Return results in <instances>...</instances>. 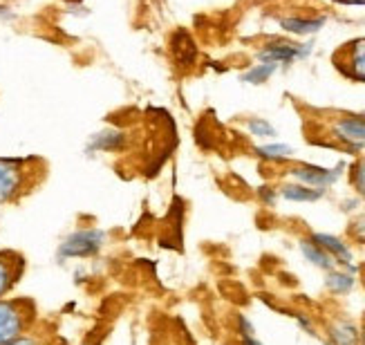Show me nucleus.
<instances>
[{"label": "nucleus", "mask_w": 365, "mask_h": 345, "mask_svg": "<svg viewBox=\"0 0 365 345\" xmlns=\"http://www.w3.org/2000/svg\"><path fill=\"white\" fill-rule=\"evenodd\" d=\"M34 321V307L19 298H0V345L25 334Z\"/></svg>", "instance_id": "1"}, {"label": "nucleus", "mask_w": 365, "mask_h": 345, "mask_svg": "<svg viewBox=\"0 0 365 345\" xmlns=\"http://www.w3.org/2000/svg\"><path fill=\"white\" fill-rule=\"evenodd\" d=\"M108 240L106 231L101 229H78L74 233H70L66 240L58 247V258L61 260H72V258H92L97 256L103 249Z\"/></svg>", "instance_id": "2"}, {"label": "nucleus", "mask_w": 365, "mask_h": 345, "mask_svg": "<svg viewBox=\"0 0 365 345\" xmlns=\"http://www.w3.org/2000/svg\"><path fill=\"white\" fill-rule=\"evenodd\" d=\"M29 172L21 160H0V204L19 200L27 188Z\"/></svg>", "instance_id": "3"}, {"label": "nucleus", "mask_w": 365, "mask_h": 345, "mask_svg": "<svg viewBox=\"0 0 365 345\" xmlns=\"http://www.w3.org/2000/svg\"><path fill=\"white\" fill-rule=\"evenodd\" d=\"M336 63H339V70L345 76L365 83V38H356L352 43H347L336 54Z\"/></svg>", "instance_id": "4"}, {"label": "nucleus", "mask_w": 365, "mask_h": 345, "mask_svg": "<svg viewBox=\"0 0 365 345\" xmlns=\"http://www.w3.org/2000/svg\"><path fill=\"white\" fill-rule=\"evenodd\" d=\"M309 54V47L307 45H296L289 41H272L267 43L258 58L262 63H272V66H280V63H294L298 58H305Z\"/></svg>", "instance_id": "5"}, {"label": "nucleus", "mask_w": 365, "mask_h": 345, "mask_svg": "<svg viewBox=\"0 0 365 345\" xmlns=\"http://www.w3.org/2000/svg\"><path fill=\"white\" fill-rule=\"evenodd\" d=\"M292 175L305 186H312V188H325L331 186L339 175H341V166L339 168H321V166H312V164H300L296 168L289 170Z\"/></svg>", "instance_id": "6"}, {"label": "nucleus", "mask_w": 365, "mask_h": 345, "mask_svg": "<svg viewBox=\"0 0 365 345\" xmlns=\"http://www.w3.org/2000/svg\"><path fill=\"white\" fill-rule=\"evenodd\" d=\"M334 133L339 139L352 144L354 148H361L365 144V113L361 115H345L334 121Z\"/></svg>", "instance_id": "7"}, {"label": "nucleus", "mask_w": 365, "mask_h": 345, "mask_svg": "<svg viewBox=\"0 0 365 345\" xmlns=\"http://www.w3.org/2000/svg\"><path fill=\"white\" fill-rule=\"evenodd\" d=\"M23 258L11 254V251H0V298H5L11 287L23 276Z\"/></svg>", "instance_id": "8"}, {"label": "nucleus", "mask_w": 365, "mask_h": 345, "mask_svg": "<svg viewBox=\"0 0 365 345\" xmlns=\"http://www.w3.org/2000/svg\"><path fill=\"white\" fill-rule=\"evenodd\" d=\"M312 240L323 247L327 254L334 258L336 262H343V264H350L352 262V251L347 244H343V240H339L336 235H329V233H314Z\"/></svg>", "instance_id": "9"}, {"label": "nucleus", "mask_w": 365, "mask_h": 345, "mask_svg": "<svg viewBox=\"0 0 365 345\" xmlns=\"http://www.w3.org/2000/svg\"><path fill=\"white\" fill-rule=\"evenodd\" d=\"M300 251H303V256H305L312 264L321 267V269H325V272H331V269H334L336 260L331 258L323 247L316 244L314 240H303V242H300Z\"/></svg>", "instance_id": "10"}, {"label": "nucleus", "mask_w": 365, "mask_h": 345, "mask_svg": "<svg viewBox=\"0 0 365 345\" xmlns=\"http://www.w3.org/2000/svg\"><path fill=\"white\" fill-rule=\"evenodd\" d=\"M280 195L289 202H316L325 195L323 188H312L305 184H287L280 188Z\"/></svg>", "instance_id": "11"}, {"label": "nucleus", "mask_w": 365, "mask_h": 345, "mask_svg": "<svg viewBox=\"0 0 365 345\" xmlns=\"http://www.w3.org/2000/svg\"><path fill=\"white\" fill-rule=\"evenodd\" d=\"M329 336L334 345H359L361 343V332L347 321H336L329 329Z\"/></svg>", "instance_id": "12"}, {"label": "nucleus", "mask_w": 365, "mask_h": 345, "mask_svg": "<svg viewBox=\"0 0 365 345\" xmlns=\"http://www.w3.org/2000/svg\"><path fill=\"white\" fill-rule=\"evenodd\" d=\"M280 25H282V29H287L289 34L305 36V34L319 31L325 25V19H282Z\"/></svg>", "instance_id": "13"}, {"label": "nucleus", "mask_w": 365, "mask_h": 345, "mask_svg": "<svg viewBox=\"0 0 365 345\" xmlns=\"http://www.w3.org/2000/svg\"><path fill=\"white\" fill-rule=\"evenodd\" d=\"M123 144H125V135H123V133H119V130H103L101 135L92 137L90 148H92V150L113 153V150H119Z\"/></svg>", "instance_id": "14"}, {"label": "nucleus", "mask_w": 365, "mask_h": 345, "mask_svg": "<svg viewBox=\"0 0 365 345\" xmlns=\"http://www.w3.org/2000/svg\"><path fill=\"white\" fill-rule=\"evenodd\" d=\"M354 287V278L345 272H329L327 276V289L331 294H347Z\"/></svg>", "instance_id": "15"}, {"label": "nucleus", "mask_w": 365, "mask_h": 345, "mask_svg": "<svg viewBox=\"0 0 365 345\" xmlns=\"http://www.w3.org/2000/svg\"><path fill=\"white\" fill-rule=\"evenodd\" d=\"M292 148L287 144H267L258 148V155L264 157V160H272V162H287L292 157Z\"/></svg>", "instance_id": "16"}, {"label": "nucleus", "mask_w": 365, "mask_h": 345, "mask_svg": "<svg viewBox=\"0 0 365 345\" xmlns=\"http://www.w3.org/2000/svg\"><path fill=\"white\" fill-rule=\"evenodd\" d=\"M276 68L278 66H272V63H262V66H256V68H251L247 74H242V81L253 83V86H260V83L269 81V76L276 72Z\"/></svg>", "instance_id": "17"}, {"label": "nucleus", "mask_w": 365, "mask_h": 345, "mask_svg": "<svg viewBox=\"0 0 365 345\" xmlns=\"http://www.w3.org/2000/svg\"><path fill=\"white\" fill-rule=\"evenodd\" d=\"M247 130L253 137H274L276 135V128L267 119H249L247 121Z\"/></svg>", "instance_id": "18"}, {"label": "nucleus", "mask_w": 365, "mask_h": 345, "mask_svg": "<svg viewBox=\"0 0 365 345\" xmlns=\"http://www.w3.org/2000/svg\"><path fill=\"white\" fill-rule=\"evenodd\" d=\"M352 184L361 197H365V157L352 166Z\"/></svg>", "instance_id": "19"}, {"label": "nucleus", "mask_w": 365, "mask_h": 345, "mask_svg": "<svg viewBox=\"0 0 365 345\" xmlns=\"http://www.w3.org/2000/svg\"><path fill=\"white\" fill-rule=\"evenodd\" d=\"M350 233H352V238L363 242L365 244V215H359L354 222L350 225Z\"/></svg>", "instance_id": "20"}, {"label": "nucleus", "mask_w": 365, "mask_h": 345, "mask_svg": "<svg viewBox=\"0 0 365 345\" xmlns=\"http://www.w3.org/2000/svg\"><path fill=\"white\" fill-rule=\"evenodd\" d=\"M5 345H41V339H38L36 334L25 332V334H21L19 339H14V341H9V343H5Z\"/></svg>", "instance_id": "21"}, {"label": "nucleus", "mask_w": 365, "mask_h": 345, "mask_svg": "<svg viewBox=\"0 0 365 345\" xmlns=\"http://www.w3.org/2000/svg\"><path fill=\"white\" fill-rule=\"evenodd\" d=\"M237 332H240V336H253L256 329H253V325L247 316H237Z\"/></svg>", "instance_id": "22"}, {"label": "nucleus", "mask_w": 365, "mask_h": 345, "mask_svg": "<svg viewBox=\"0 0 365 345\" xmlns=\"http://www.w3.org/2000/svg\"><path fill=\"white\" fill-rule=\"evenodd\" d=\"M242 345H262L256 336H242Z\"/></svg>", "instance_id": "23"}, {"label": "nucleus", "mask_w": 365, "mask_h": 345, "mask_svg": "<svg viewBox=\"0 0 365 345\" xmlns=\"http://www.w3.org/2000/svg\"><path fill=\"white\" fill-rule=\"evenodd\" d=\"M339 3H345V5H365V0H339Z\"/></svg>", "instance_id": "24"}, {"label": "nucleus", "mask_w": 365, "mask_h": 345, "mask_svg": "<svg viewBox=\"0 0 365 345\" xmlns=\"http://www.w3.org/2000/svg\"><path fill=\"white\" fill-rule=\"evenodd\" d=\"M361 345H365V323H363V329H361Z\"/></svg>", "instance_id": "25"}]
</instances>
